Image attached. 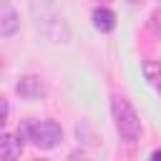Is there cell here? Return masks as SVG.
<instances>
[{"instance_id":"1","label":"cell","mask_w":161,"mask_h":161,"mask_svg":"<svg viewBox=\"0 0 161 161\" xmlns=\"http://www.w3.org/2000/svg\"><path fill=\"white\" fill-rule=\"evenodd\" d=\"M30 13L35 20V28L48 40H53V43H68L70 40V30H68V25H65V20H63V15L53 0H33Z\"/></svg>"},{"instance_id":"2","label":"cell","mask_w":161,"mask_h":161,"mask_svg":"<svg viewBox=\"0 0 161 161\" xmlns=\"http://www.w3.org/2000/svg\"><path fill=\"white\" fill-rule=\"evenodd\" d=\"M113 121H116V131L123 141H136L141 136V118L128 98H121V96L113 98Z\"/></svg>"},{"instance_id":"3","label":"cell","mask_w":161,"mask_h":161,"mask_svg":"<svg viewBox=\"0 0 161 161\" xmlns=\"http://www.w3.org/2000/svg\"><path fill=\"white\" fill-rule=\"evenodd\" d=\"M25 133L40 148H55L58 141L63 138V128L55 121H50V118H45V121H28L25 123Z\"/></svg>"},{"instance_id":"4","label":"cell","mask_w":161,"mask_h":161,"mask_svg":"<svg viewBox=\"0 0 161 161\" xmlns=\"http://www.w3.org/2000/svg\"><path fill=\"white\" fill-rule=\"evenodd\" d=\"M15 91L25 101H38V98L45 96V86H43V80L38 75H23L18 80V86H15Z\"/></svg>"},{"instance_id":"5","label":"cell","mask_w":161,"mask_h":161,"mask_svg":"<svg viewBox=\"0 0 161 161\" xmlns=\"http://www.w3.org/2000/svg\"><path fill=\"white\" fill-rule=\"evenodd\" d=\"M23 153V138L13 133H0V161H18Z\"/></svg>"},{"instance_id":"6","label":"cell","mask_w":161,"mask_h":161,"mask_svg":"<svg viewBox=\"0 0 161 161\" xmlns=\"http://www.w3.org/2000/svg\"><path fill=\"white\" fill-rule=\"evenodd\" d=\"M20 28V18L8 0H0V35H15Z\"/></svg>"},{"instance_id":"7","label":"cell","mask_w":161,"mask_h":161,"mask_svg":"<svg viewBox=\"0 0 161 161\" xmlns=\"http://www.w3.org/2000/svg\"><path fill=\"white\" fill-rule=\"evenodd\" d=\"M93 25L101 33H111L116 28V13L108 10V8H96L93 10Z\"/></svg>"},{"instance_id":"8","label":"cell","mask_w":161,"mask_h":161,"mask_svg":"<svg viewBox=\"0 0 161 161\" xmlns=\"http://www.w3.org/2000/svg\"><path fill=\"white\" fill-rule=\"evenodd\" d=\"M141 73L146 75V80H148L153 88L161 91V63H156V60H143V63H141Z\"/></svg>"},{"instance_id":"9","label":"cell","mask_w":161,"mask_h":161,"mask_svg":"<svg viewBox=\"0 0 161 161\" xmlns=\"http://www.w3.org/2000/svg\"><path fill=\"white\" fill-rule=\"evenodd\" d=\"M5 121H8V101L0 96V126H5Z\"/></svg>"},{"instance_id":"10","label":"cell","mask_w":161,"mask_h":161,"mask_svg":"<svg viewBox=\"0 0 161 161\" xmlns=\"http://www.w3.org/2000/svg\"><path fill=\"white\" fill-rule=\"evenodd\" d=\"M68 161H88V156H86V153H80V151H73V153L68 156Z\"/></svg>"},{"instance_id":"11","label":"cell","mask_w":161,"mask_h":161,"mask_svg":"<svg viewBox=\"0 0 161 161\" xmlns=\"http://www.w3.org/2000/svg\"><path fill=\"white\" fill-rule=\"evenodd\" d=\"M151 161H161V148H156V151L151 153Z\"/></svg>"},{"instance_id":"12","label":"cell","mask_w":161,"mask_h":161,"mask_svg":"<svg viewBox=\"0 0 161 161\" xmlns=\"http://www.w3.org/2000/svg\"><path fill=\"white\" fill-rule=\"evenodd\" d=\"M128 3H141V0H128Z\"/></svg>"},{"instance_id":"13","label":"cell","mask_w":161,"mask_h":161,"mask_svg":"<svg viewBox=\"0 0 161 161\" xmlns=\"http://www.w3.org/2000/svg\"><path fill=\"white\" fill-rule=\"evenodd\" d=\"M35 161H48V158H35Z\"/></svg>"}]
</instances>
